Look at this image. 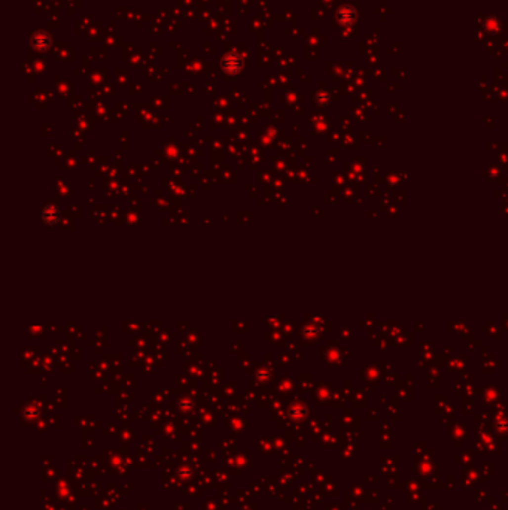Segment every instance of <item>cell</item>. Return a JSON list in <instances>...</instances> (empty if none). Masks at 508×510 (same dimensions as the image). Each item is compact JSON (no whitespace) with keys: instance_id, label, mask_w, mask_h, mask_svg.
Instances as JSON below:
<instances>
[{"instance_id":"6da1fadb","label":"cell","mask_w":508,"mask_h":510,"mask_svg":"<svg viewBox=\"0 0 508 510\" xmlns=\"http://www.w3.org/2000/svg\"><path fill=\"white\" fill-rule=\"evenodd\" d=\"M222 69H224V72L231 73V75L240 72V69H242V58H240V55H237V54L225 55L224 60H222Z\"/></svg>"},{"instance_id":"7a4b0ae2","label":"cell","mask_w":508,"mask_h":510,"mask_svg":"<svg viewBox=\"0 0 508 510\" xmlns=\"http://www.w3.org/2000/svg\"><path fill=\"white\" fill-rule=\"evenodd\" d=\"M49 45H51V39H49V36H48L46 33H38V35H35V38H33V46H35V48L43 51V49H46Z\"/></svg>"}]
</instances>
